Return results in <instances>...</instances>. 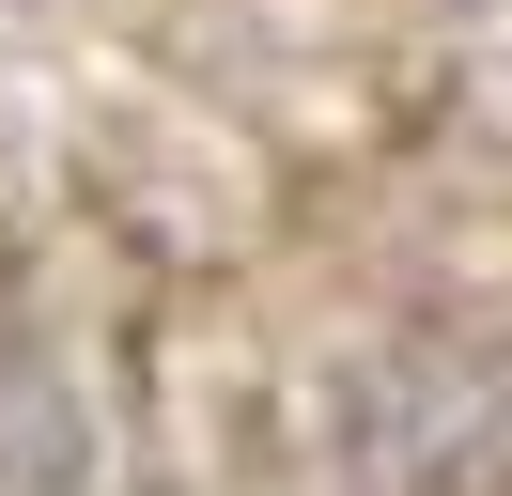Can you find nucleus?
<instances>
[{
  "label": "nucleus",
  "mask_w": 512,
  "mask_h": 496,
  "mask_svg": "<svg viewBox=\"0 0 512 496\" xmlns=\"http://www.w3.org/2000/svg\"><path fill=\"white\" fill-rule=\"evenodd\" d=\"M342 496H512V341L497 326H419L326 419Z\"/></svg>",
  "instance_id": "nucleus-1"
},
{
  "label": "nucleus",
  "mask_w": 512,
  "mask_h": 496,
  "mask_svg": "<svg viewBox=\"0 0 512 496\" xmlns=\"http://www.w3.org/2000/svg\"><path fill=\"white\" fill-rule=\"evenodd\" d=\"M94 465V403H78L63 341L32 310H0V496H63Z\"/></svg>",
  "instance_id": "nucleus-2"
}]
</instances>
